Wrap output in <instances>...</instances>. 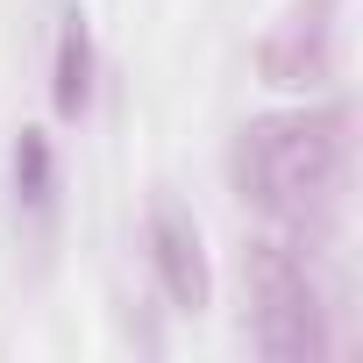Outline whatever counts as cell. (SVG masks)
Returning <instances> with one entry per match:
<instances>
[{
  "mask_svg": "<svg viewBox=\"0 0 363 363\" xmlns=\"http://www.w3.org/2000/svg\"><path fill=\"white\" fill-rule=\"evenodd\" d=\"M228 178L271 228H292V235L328 228L349 178V107L328 100V107L242 121L228 150Z\"/></svg>",
  "mask_w": 363,
  "mask_h": 363,
  "instance_id": "6da1fadb",
  "label": "cell"
},
{
  "mask_svg": "<svg viewBox=\"0 0 363 363\" xmlns=\"http://www.w3.org/2000/svg\"><path fill=\"white\" fill-rule=\"evenodd\" d=\"M242 328L271 363H320L328 356V306L306 264V235L264 228L242 242Z\"/></svg>",
  "mask_w": 363,
  "mask_h": 363,
  "instance_id": "7a4b0ae2",
  "label": "cell"
},
{
  "mask_svg": "<svg viewBox=\"0 0 363 363\" xmlns=\"http://www.w3.org/2000/svg\"><path fill=\"white\" fill-rule=\"evenodd\" d=\"M335 43H342V0H285L257 43V79L278 93H320L335 79Z\"/></svg>",
  "mask_w": 363,
  "mask_h": 363,
  "instance_id": "3957f363",
  "label": "cell"
},
{
  "mask_svg": "<svg viewBox=\"0 0 363 363\" xmlns=\"http://www.w3.org/2000/svg\"><path fill=\"white\" fill-rule=\"evenodd\" d=\"M143 242H150V264H157V285L178 313H200L214 299V271H207V242H200V221L178 207L171 193L150 200L143 214Z\"/></svg>",
  "mask_w": 363,
  "mask_h": 363,
  "instance_id": "277c9868",
  "label": "cell"
},
{
  "mask_svg": "<svg viewBox=\"0 0 363 363\" xmlns=\"http://www.w3.org/2000/svg\"><path fill=\"white\" fill-rule=\"evenodd\" d=\"M86 100H93V29H86L79 8H65V22H57V65H50V107L65 121H79Z\"/></svg>",
  "mask_w": 363,
  "mask_h": 363,
  "instance_id": "5b68a950",
  "label": "cell"
},
{
  "mask_svg": "<svg viewBox=\"0 0 363 363\" xmlns=\"http://www.w3.org/2000/svg\"><path fill=\"white\" fill-rule=\"evenodd\" d=\"M50 193H57L50 135H43V128H22V143H15V200H22L29 214H43V207H50Z\"/></svg>",
  "mask_w": 363,
  "mask_h": 363,
  "instance_id": "8992f818",
  "label": "cell"
}]
</instances>
